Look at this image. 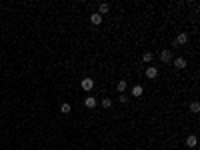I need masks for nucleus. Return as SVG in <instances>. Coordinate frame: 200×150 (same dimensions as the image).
Instances as JSON below:
<instances>
[{
  "mask_svg": "<svg viewBox=\"0 0 200 150\" xmlns=\"http://www.w3.org/2000/svg\"><path fill=\"white\" fill-rule=\"evenodd\" d=\"M186 42H188V34H186V32H180L176 36V44H186Z\"/></svg>",
  "mask_w": 200,
  "mask_h": 150,
  "instance_id": "4",
  "label": "nucleus"
},
{
  "mask_svg": "<svg viewBox=\"0 0 200 150\" xmlns=\"http://www.w3.org/2000/svg\"><path fill=\"white\" fill-rule=\"evenodd\" d=\"M90 22L94 24V26H98V24H102V16L98 14V12H96V14H92V16H90Z\"/></svg>",
  "mask_w": 200,
  "mask_h": 150,
  "instance_id": "8",
  "label": "nucleus"
},
{
  "mask_svg": "<svg viewBox=\"0 0 200 150\" xmlns=\"http://www.w3.org/2000/svg\"><path fill=\"white\" fill-rule=\"evenodd\" d=\"M142 60H144V62H152V60H154V54H152V52H144Z\"/></svg>",
  "mask_w": 200,
  "mask_h": 150,
  "instance_id": "14",
  "label": "nucleus"
},
{
  "mask_svg": "<svg viewBox=\"0 0 200 150\" xmlns=\"http://www.w3.org/2000/svg\"><path fill=\"white\" fill-rule=\"evenodd\" d=\"M110 10V6H108V4H106V2H102L100 4V6H98V14L102 16V14H106V12H108Z\"/></svg>",
  "mask_w": 200,
  "mask_h": 150,
  "instance_id": "10",
  "label": "nucleus"
},
{
  "mask_svg": "<svg viewBox=\"0 0 200 150\" xmlns=\"http://www.w3.org/2000/svg\"><path fill=\"white\" fill-rule=\"evenodd\" d=\"M118 100H120L122 104H126V102H128V96H126V94H120V96H118Z\"/></svg>",
  "mask_w": 200,
  "mask_h": 150,
  "instance_id": "16",
  "label": "nucleus"
},
{
  "mask_svg": "<svg viewBox=\"0 0 200 150\" xmlns=\"http://www.w3.org/2000/svg\"><path fill=\"white\" fill-rule=\"evenodd\" d=\"M126 86H128V82H126V80H118V84H116V90H118L120 94H124Z\"/></svg>",
  "mask_w": 200,
  "mask_h": 150,
  "instance_id": "7",
  "label": "nucleus"
},
{
  "mask_svg": "<svg viewBox=\"0 0 200 150\" xmlns=\"http://www.w3.org/2000/svg\"><path fill=\"white\" fill-rule=\"evenodd\" d=\"M156 76H158V68H156V66H148L146 68V78H156Z\"/></svg>",
  "mask_w": 200,
  "mask_h": 150,
  "instance_id": "3",
  "label": "nucleus"
},
{
  "mask_svg": "<svg viewBox=\"0 0 200 150\" xmlns=\"http://www.w3.org/2000/svg\"><path fill=\"white\" fill-rule=\"evenodd\" d=\"M186 64H188V62H186V58H176V60H174V66L180 68V70H182V68H186Z\"/></svg>",
  "mask_w": 200,
  "mask_h": 150,
  "instance_id": "9",
  "label": "nucleus"
},
{
  "mask_svg": "<svg viewBox=\"0 0 200 150\" xmlns=\"http://www.w3.org/2000/svg\"><path fill=\"white\" fill-rule=\"evenodd\" d=\"M102 106H104V108H110V106H112V100H110V98H102Z\"/></svg>",
  "mask_w": 200,
  "mask_h": 150,
  "instance_id": "15",
  "label": "nucleus"
},
{
  "mask_svg": "<svg viewBox=\"0 0 200 150\" xmlns=\"http://www.w3.org/2000/svg\"><path fill=\"white\" fill-rule=\"evenodd\" d=\"M160 60H162V62H172V52H170V50L166 48V50H162V52H160Z\"/></svg>",
  "mask_w": 200,
  "mask_h": 150,
  "instance_id": "2",
  "label": "nucleus"
},
{
  "mask_svg": "<svg viewBox=\"0 0 200 150\" xmlns=\"http://www.w3.org/2000/svg\"><path fill=\"white\" fill-rule=\"evenodd\" d=\"M70 110H72V106L68 104V102H64V104L60 106V112H62V114H70Z\"/></svg>",
  "mask_w": 200,
  "mask_h": 150,
  "instance_id": "11",
  "label": "nucleus"
},
{
  "mask_svg": "<svg viewBox=\"0 0 200 150\" xmlns=\"http://www.w3.org/2000/svg\"><path fill=\"white\" fill-rule=\"evenodd\" d=\"M186 144H188V148H194V146L198 144V138H196L194 134H190L188 138H186Z\"/></svg>",
  "mask_w": 200,
  "mask_h": 150,
  "instance_id": "6",
  "label": "nucleus"
},
{
  "mask_svg": "<svg viewBox=\"0 0 200 150\" xmlns=\"http://www.w3.org/2000/svg\"><path fill=\"white\" fill-rule=\"evenodd\" d=\"M84 106H86V108H94V106H96V98H94V96H86Z\"/></svg>",
  "mask_w": 200,
  "mask_h": 150,
  "instance_id": "5",
  "label": "nucleus"
},
{
  "mask_svg": "<svg viewBox=\"0 0 200 150\" xmlns=\"http://www.w3.org/2000/svg\"><path fill=\"white\" fill-rule=\"evenodd\" d=\"M80 86H82V90H86V92H90V90L94 88V80H92V78H82V82H80Z\"/></svg>",
  "mask_w": 200,
  "mask_h": 150,
  "instance_id": "1",
  "label": "nucleus"
},
{
  "mask_svg": "<svg viewBox=\"0 0 200 150\" xmlns=\"http://www.w3.org/2000/svg\"><path fill=\"white\" fill-rule=\"evenodd\" d=\"M142 92H144V90H142V86H138V84L132 88V96H142Z\"/></svg>",
  "mask_w": 200,
  "mask_h": 150,
  "instance_id": "12",
  "label": "nucleus"
},
{
  "mask_svg": "<svg viewBox=\"0 0 200 150\" xmlns=\"http://www.w3.org/2000/svg\"><path fill=\"white\" fill-rule=\"evenodd\" d=\"M190 112H192V114H198L200 112V104H198V102H192V104H190Z\"/></svg>",
  "mask_w": 200,
  "mask_h": 150,
  "instance_id": "13",
  "label": "nucleus"
}]
</instances>
